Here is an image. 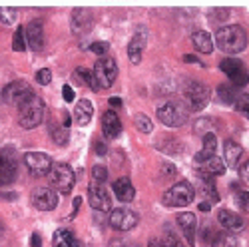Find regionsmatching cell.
<instances>
[{"instance_id":"1","label":"cell","mask_w":249,"mask_h":247,"mask_svg":"<svg viewBox=\"0 0 249 247\" xmlns=\"http://www.w3.org/2000/svg\"><path fill=\"white\" fill-rule=\"evenodd\" d=\"M215 44L225 54H239L247 46V32L237 24L223 26L215 34Z\"/></svg>"},{"instance_id":"2","label":"cell","mask_w":249,"mask_h":247,"mask_svg":"<svg viewBox=\"0 0 249 247\" xmlns=\"http://www.w3.org/2000/svg\"><path fill=\"white\" fill-rule=\"evenodd\" d=\"M118 78V62L114 58H100L92 70V90H108Z\"/></svg>"},{"instance_id":"3","label":"cell","mask_w":249,"mask_h":247,"mask_svg":"<svg viewBox=\"0 0 249 247\" xmlns=\"http://www.w3.org/2000/svg\"><path fill=\"white\" fill-rule=\"evenodd\" d=\"M44 114H46V104L42 102V98L32 96L28 102H24V104L18 108V122L22 128L32 130L44 122Z\"/></svg>"},{"instance_id":"4","label":"cell","mask_w":249,"mask_h":247,"mask_svg":"<svg viewBox=\"0 0 249 247\" xmlns=\"http://www.w3.org/2000/svg\"><path fill=\"white\" fill-rule=\"evenodd\" d=\"M158 118L163 126L168 128H179L190 118V108H185L179 102H165L158 108Z\"/></svg>"},{"instance_id":"5","label":"cell","mask_w":249,"mask_h":247,"mask_svg":"<svg viewBox=\"0 0 249 247\" xmlns=\"http://www.w3.org/2000/svg\"><path fill=\"white\" fill-rule=\"evenodd\" d=\"M48 179L52 183V188H56L60 194H70L74 183H76V176H74V170L64 161H58V163H52V170L48 174Z\"/></svg>"},{"instance_id":"6","label":"cell","mask_w":249,"mask_h":247,"mask_svg":"<svg viewBox=\"0 0 249 247\" xmlns=\"http://www.w3.org/2000/svg\"><path fill=\"white\" fill-rule=\"evenodd\" d=\"M194 185L190 181H178L176 185L163 194V205H168V208H185V205H190L194 201Z\"/></svg>"},{"instance_id":"7","label":"cell","mask_w":249,"mask_h":247,"mask_svg":"<svg viewBox=\"0 0 249 247\" xmlns=\"http://www.w3.org/2000/svg\"><path fill=\"white\" fill-rule=\"evenodd\" d=\"M183 96H185V102H188L190 110H194V112H199L210 104V88H207L203 82H190L183 90Z\"/></svg>"},{"instance_id":"8","label":"cell","mask_w":249,"mask_h":247,"mask_svg":"<svg viewBox=\"0 0 249 247\" xmlns=\"http://www.w3.org/2000/svg\"><path fill=\"white\" fill-rule=\"evenodd\" d=\"M34 96L32 88L28 82L24 80H16V82H10V84L2 90V100L6 102V104H12V106H22L24 102H28L30 98Z\"/></svg>"},{"instance_id":"9","label":"cell","mask_w":249,"mask_h":247,"mask_svg":"<svg viewBox=\"0 0 249 247\" xmlns=\"http://www.w3.org/2000/svg\"><path fill=\"white\" fill-rule=\"evenodd\" d=\"M18 174V163H16V154L12 148L0 150V185H8L14 181Z\"/></svg>"},{"instance_id":"10","label":"cell","mask_w":249,"mask_h":247,"mask_svg":"<svg viewBox=\"0 0 249 247\" xmlns=\"http://www.w3.org/2000/svg\"><path fill=\"white\" fill-rule=\"evenodd\" d=\"M88 199L96 212H112V195L106 188H104V183H96V181L90 183Z\"/></svg>"},{"instance_id":"11","label":"cell","mask_w":249,"mask_h":247,"mask_svg":"<svg viewBox=\"0 0 249 247\" xmlns=\"http://www.w3.org/2000/svg\"><path fill=\"white\" fill-rule=\"evenodd\" d=\"M24 163L26 168L30 170L32 176H48L50 170H52V158L48 154H42V152H30L24 156Z\"/></svg>"},{"instance_id":"12","label":"cell","mask_w":249,"mask_h":247,"mask_svg":"<svg viewBox=\"0 0 249 247\" xmlns=\"http://www.w3.org/2000/svg\"><path fill=\"white\" fill-rule=\"evenodd\" d=\"M138 215L136 212L128 210V208H118V210H112L110 213V225L118 231H130L138 225Z\"/></svg>"},{"instance_id":"13","label":"cell","mask_w":249,"mask_h":247,"mask_svg":"<svg viewBox=\"0 0 249 247\" xmlns=\"http://www.w3.org/2000/svg\"><path fill=\"white\" fill-rule=\"evenodd\" d=\"M70 26H72V32L76 36H86L92 30V26H94V14H92V10H88V8H76L72 12Z\"/></svg>"},{"instance_id":"14","label":"cell","mask_w":249,"mask_h":247,"mask_svg":"<svg viewBox=\"0 0 249 247\" xmlns=\"http://www.w3.org/2000/svg\"><path fill=\"white\" fill-rule=\"evenodd\" d=\"M32 205L40 212H52L58 205V195L52 188H36L32 192Z\"/></svg>"},{"instance_id":"15","label":"cell","mask_w":249,"mask_h":247,"mask_svg":"<svg viewBox=\"0 0 249 247\" xmlns=\"http://www.w3.org/2000/svg\"><path fill=\"white\" fill-rule=\"evenodd\" d=\"M24 36H26V44L34 52L42 50L44 48V24H42V20H32V22H28V26L24 28Z\"/></svg>"},{"instance_id":"16","label":"cell","mask_w":249,"mask_h":247,"mask_svg":"<svg viewBox=\"0 0 249 247\" xmlns=\"http://www.w3.org/2000/svg\"><path fill=\"white\" fill-rule=\"evenodd\" d=\"M178 225L179 229L185 237V241H188L190 245L196 243V228H197V219H196V213L192 212H183L178 215Z\"/></svg>"},{"instance_id":"17","label":"cell","mask_w":249,"mask_h":247,"mask_svg":"<svg viewBox=\"0 0 249 247\" xmlns=\"http://www.w3.org/2000/svg\"><path fill=\"white\" fill-rule=\"evenodd\" d=\"M112 190H114V195L120 199V201H124V203H130L134 197H136V188H134V183L128 179V177H120V179H116L114 181V185H112Z\"/></svg>"},{"instance_id":"18","label":"cell","mask_w":249,"mask_h":247,"mask_svg":"<svg viewBox=\"0 0 249 247\" xmlns=\"http://www.w3.org/2000/svg\"><path fill=\"white\" fill-rule=\"evenodd\" d=\"M102 132L106 134L108 138H112V140L122 134V122H120V118H118L116 112L108 110L106 114L102 116Z\"/></svg>"},{"instance_id":"19","label":"cell","mask_w":249,"mask_h":247,"mask_svg":"<svg viewBox=\"0 0 249 247\" xmlns=\"http://www.w3.org/2000/svg\"><path fill=\"white\" fill-rule=\"evenodd\" d=\"M215 150H217V138H215V134H213V132L205 134V136H203V148H201V152L196 154V161L205 163L207 159L213 158Z\"/></svg>"},{"instance_id":"20","label":"cell","mask_w":249,"mask_h":247,"mask_svg":"<svg viewBox=\"0 0 249 247\" xmlns=\"http://www.w3.org/2000/svg\"><path fill=\"white\" fill-rule=\"evenodd\" d=\"M143 50H146V36L138 32L128 44V56L132 60V64H140L143 58Z\"/></svg>"},{"instance_id":"21","label":"cell","mask_w":249,"mask_h":247,"mask_svg":"<svg viewBox=\"0 0 249 247\" xmlns=\"http://www.w3.org/2000/svg\"><path fill=\"white\" fill-rule=\"evenodd\" d=\"M217 219H219V223L223 225V229L241 231V228H243V219L239 217V213H233V212H230V210H219Z\"/></svg>"},{"instance_id":"22","label":"cell","mask_w":249,"mask_h":247,"mask_svg":"<svg viewBox=\"0 0 249 247\" xmlns=\"http://www.w3.org/2000/svg\"><path fill=\"white\" fill-rule=\"evenodd\" d=\"M52 243L54 247H82V241L70 229H56Z\"/></svg>"},{"instance_id":"23","label":"cell","mask_w":249,"mask_h":247,"mask_svg":"<svg viewBox=\"0 0 249 247\" xmlns=\"http://www.w3.org/2000/svg\"><path fill=\"white\" fill-rule=\"evenodd\" d=\"M74 116H76V122L80 126H88L92 122V116H94V106L90 100H80L76 108H74Z\"/></svg>"},{"instance_id":"24","label":"cell","mask_w":249,"mask_h":247,"mask_svg":"<svg viewBox=\"0 0 249 247\" xmlns=\"http://www.w3.org/2000/svg\"><path fill=\"white\" fill-rule=\"evenodd\" d=\"M241 154H243V148L239 146L237 141L227 140L223 143V161H225V166H235V163L239 161V158H241Z\"/></svg>"},{"instance_id":"25","label":"cell","mask_w":249,"mask_h":247,"mask_svg":"<svg viewBox=\"0 0 249 247\" xmlns=\"http://www.w3.org/2000/svg\"><path fill=\"white\" fill-rule=\"evenodd\" d=\"M192 42H194L196 50L201 52V54H212V50H213V38L207 34L205 30L194 32V34H192Z\"/></svg>"},{"instance_id":"26","label":"cell","mask_w":249,"mask_h":247,"mask_svg":"<svg viewBox=\"0 0 249 247\" xmlns=\"http://www.w3.org/2000/svg\"><path fill=\"white\" fill-rule=\"evenodd\" d=\"M225 174V161L221 158H212L203 163V168L199 170V176H205V177H217V176H223Z\"/></svg>"},{"instance_id":"27","label":"cell","mask_w":249,"mask_h":247,"mask_svg":"<svg viewBox=\"0 0 249 247\" xmlns=\"http://www.w3.org/2000/svg\"><path fill=\"white\" fill-rule=\"evenodd\" d=\"M219 68L230 76V78H233V76H237L241 70H245V64L239 60V58H223L221 60V64H219Z\"/></svg>"},{"instance_id":"28","label":"cell","mask_w":249,"mask_h":247,"mask_svg":"<svg viewBox=\"0 0 249 247\" xmlns=\"http://www.w3.org/2000/svg\"><path fill=\"white\" fill-rule=\"evenodd\" d=\"M199 179H201V190H203V195L210 197V203L219 201V194H217V190H215V181H213V177L199 176Z\"/></svg>"},{"instance_id":"29","label":"cell","mask_w":249,"mask_h":247,"mask_svg":"<svg viewBox=\"0 0 249 247\" xmlns=\"http://www.w3.org/2000/svg\"><path fill=\"white\" fill-rule=\"evenodd\" d=\"M217 96L223 104H233L235 98H237V92L231 84H221V86H217Z\"/></svg>"},{"instance_id":"30","label":"cell","mask_w":249,"mask_h":247,"mask_svg":"<svg viewBox=\"0 0 249 247\" xmlns=\"http://www.w3.org/2000/svg\"><path fill=\"white\" fill-rule=\"evenodd\" d=\"M18 20V10L10 8V6H0V22L4 26H12Z\"/></svg>"},{"instance_id":"31","label":"cell","mask_w":249,"mask_h":247,"mask_svg":"<svg viewBox=\"0 0 249 247\" xmlns=\"http://www.w3.org/2000/svg\"><path fill=\"white\" fill-rule=\"evenodd\" d=\"M134 124H136V128H138L142 134H150V132L154 130V124H152V120H150L146 114H136Z\"/></svg>"},{"instance_id":"32","label":"cell","mask_w":249,"mask_h":247,"mask_svg":"<svg viewBox=\"0 0 249 247\" xmlns=\"http://www.w3.org/2000/svg\"><path fill=\"white\" fill-rule=\"evenodd\" d=\"M12 48L16 52H24L26 50V36H24V28L22 26H18L14 36H12Z\"/></svg>"},{"instance_id":"33","label":"cell","mask_w":249,"mask_h":247,"mask_svg":"<svg viewBox=\"0 0 249 247\" xmlns=\"http://www.w3.org/2000/svg\"><path fill=\"white\" fill-rule=\"evenodd\" d=\"M235 245H237V239L230 233H219L212 241V247H235Z\"/></svg>"},{"instance_id":"34","label":"cell","mask_w":249,"mask_h":247,"mask_svg":"<svg viewBox=\"0 0 249 247\" xmlns=\"http://www.w3.org/2000/svg\"><path fill=\"white\" fill-rule=\"evenodd\" d=\"M235 110L249 120V94H239L235 98Z\"/></svg>"},{"instance_id":"35","label":"cell","mask_w":249,"mask_h":247,"mask_svg":"<svg viewBox=\"0 0 249 247\" xmlns=\"http://www.w3.org/2000/svg\"><path fill=\"white\" fill-rule=\"evenodd\" d=\"M68 128H64V126H62V128H52V140L58 143V146H66V143H68Z\"/></svg>"},{"instance_id":"36","label":"cell","mask_w":249,"mask_h":247,"mask_svg":"<svg viewBox=\"0 0 249 247\" xmlns=\"http://www.w3.org/2000/svg\"><path fill=\"white\" fill-rule=\"evenodd\" d=\"M92 179H94L96 183L108 181V170L104 168V166H94V168H92Z\"/></svg>"},{"instance_id":"37","label":"cell","mask_w":249,"mask_h":247,"mask_svg":"<svg viewBox=\"0 0 249 247\" xmlns=\"http://www.w3.org/2000/svg\"><path fill=\"white\" fill-rule=\"evenodd\" d=\"M150 247H183L178 239H174V237H168V239H152L150 241Z\"/></svg>"},{"instance_id":"38","label":"cell","mask_w":249,"mask_h":247,"mask_svg":"<svg viewBox=\"0 0 249 247\" xmlns=\"http://www.w3.org/2000/svg\"><path fill=\"white\" fill-rule=\"evenodd\" d=\"M231 80V86L233 88H241V86H245V84H249V72L247 70H241L237 76H233V78H230Z\"/></svg>"},{"instance_id":"39","label":"cell","mask_w":249,"mask_h":247,"mask_svg":"<svg viewBox=\"0 0 249 247\" xmlns=\"http://www.w3.org/2000/svg\"><path fill=\"white\" fill-rule=\"evenodd\" d=\"M235 203L241 212H249V192H239L235 195Z\"/></svg>"},{"instance_id":"40","label":"cell","mask_w":249,"mask_h":247,"mask_svg":"<svg viewBox=\"0 0 249 247\" xmlns=\"http://www.w3.org/2000/svg\"><path fill=\"white\" fill-rule=\"evenodd\" d=\"M36 82H38V84H42V86H48L50 82H52V72H50L48 68L38 70V74H36Z\"/></svg>"},{"instance_id":"41","label":"cell","mask_w":249,"mask_h":247,"mask_svg":"<svg viewBox=\"0 0 249 247\" xmlns=\"http://www.w3.org/2000/svg\"><path fill=\"white\" fill-rule=\"evenodd\" d=\"M76 78H80L86 86L92 88V70H88V68H76Z\"/></svg>"},{"instance_id":"42","label":"cell","mask_w":249,"mask_h":247,"mask_svg":"<svg viewBox=\"0 0 249 247\" xmlns=\"http://www.w3.org/2000/svg\"><path fill=\"white\" fill-rule=\"evenodd\" d=\"M90 50H92L94 54H98V56L104 58V54L110 52V44H108V42H94V44L90 46Z\"/></svg>"},{"instance_id":"43","label":"cell","mask_w":249,"mask_h":247,"mask_svg":"<svg viewBox=\"0 0 249 247\" xmlns=\"http://www.w3.org/2000/svg\"><path fill=\"white\" fill-rule=\"evenodd\" d=\"M110 247H140L138 243H134V241H128V239H112L110 241Z\"/></svg>"},{"instance_id":"44","label":"cell","mask_w":249,"mask_h":247,"mask_svg":"<svg viewBox=\"0 0 249 247\" xmlns=\"http://www.w3.org/2000/svg\"><path fill=\"white\" fill-rule=\"evenodd\" d=\"M239 177H241V181L249 188V161L247 163H243V166L239 168Z\"/></svg>"},{"instance_id":"45","label":"cell","mask_w":249,"mask_h":247,"mask_svg":"<svg viewBox=\"0 0 249 247\" xmlns=\"http://www.w3.org/2000/svg\"><path fill=\"white\" fill-rule=\"evenodd\" d=\"M62 96H64L66 102H74V90H72V86H64V88H62Z\"/></svg>"},{"instance_id":"46","label":"cell","mask_w":249,"mask_h":247,"mask_svg":"<svg viewBox=\"0 0 249 247\" xmlns=\"http://www.w3.org/2000/svg\"><path fill=\"white\" fill-rule=\"evenodd\" d=\"M94 150H96V154L98 156H106V143H104V141H94Z\"/></svg>"},{"instance_id":"47","label":"cell","mask_w":249,"mask_h":247,"mask_svg":"<svg viewBox=\"0 0 249 247\" xmlns=\"http://www.w3.org/2000/svg\"><path fill=\"white\" fill-rule=\"evenodd\" d=\"M30 245H32V247H40V245H42V237H40L38 233H34V235L30 237Z\"/></svg>"},{"instance_id":"48","label":"cell","mask_w":249,"mask_h":247,"mask_svg":"<svg viewBox=\"0 0 249 247\" xmlns=\"http://www.w3.org/2000/svg\"><path fill=\"white\" fill-rule=\"evenodd\" d=\"M82 205V199L80 197H76L74 199V208H72V213H70V217H76V213H78V208Z\"/></svg>"},{"instance_id":"49","label":"cell","mask_w":249,"mask_h":247,"mask_svg":"<svg viewBox=\"0 0 249 247\" xmlns=\"http://www.w3.org/2000/svg\"><path fill=\"white\" fill-rule=\"evenodd\" d=\"M199 210H201V212H210V210H212V203H210V201H201V203H199Z\"/></svg>"},{"instance_id":"50","label":"cell","mask_w":249,"mask_h":247,"mask_svg":"<svg viewBox=\"0 0 249 247\" xmlns=\"http://www.w3.org/2000/svg\"><path fill=\"white\" fill-rule=\"evenodd\" d=\"M108 102H110V106H114V108H120L122 106V100L120 98H110Z\"/></svg>"},{"instance_id":"51","label":"cell","mask_w":249,"mask_h":247,"mask_svg":"<svg viewBox=\"0 0 249 247\" xmlns=\"http://www.w3.org/2000/svg\"><path fill=\"white\" fill-rule=\"evenodd\" d=\"M183 60H185V62H199L196 56H190V54H188V56H183Z\"/></svg>"},{"instance_id":"52","label":"cell","mask_w":249,"mask_h":247,"mask_svg":"<svg viewBox=\"0 0 249 247\" xmlns=\"http://www.w3.org/2000/svg\"><path fill=\"white\" fill-rule=\"evenodd\" d=\"M68 126H70V114L64 112V128H68Z\"/></svg>"},{"instance_id":"53","label":"cell","mask_w":249,"mask_h":247,"mask_svg":"<svg viewBox=\"0 0 249 247\" xmlns=\"http://www.w3.org/2000/svg\"><path fill=\"white\" fill-rule=\"evenodd\" d=\"M0 98H2V92H0Z\"/></svg>"}]
</instances>
